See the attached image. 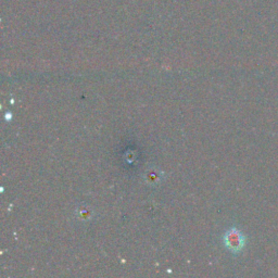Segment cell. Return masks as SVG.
Listing matches in <instances>:
<instances>
[{"label": "cell", "instance_id": "6da1fadb", "mask_svg": "<svg viewBox=\"0 0 278 278\" xmlns=\"http://www.w3.org/2000/svg\"><path fill=\"white\" fill-rule=\"evenodd\" d=\"M224 243L226 248L232 252H239L244 246V238L240 232L235 228L228 231L224 236Z\"/></svg>", "mask_w": 278, "mask_h": 278}, {"label": "cell", "instance_id": "7a4b0ae2", "mask_svg": "<svg viewBox=\"0 0 278 278\" xmlns=\"http://www.w3.org/2000/svg\"><path fill=\"white\" fill-rule=\"evenodd\" d=\"M147 182H149V184H157L158 182H160L161 178V174H159L157 171H149L147 172Z\"/></svg>", "mask_w": 278, "mask_h": 278}]
</instances>
